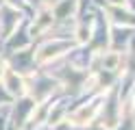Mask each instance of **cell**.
Returning <instances> with one entry per match:
<instances>
[{
    "label": "cell",
    "instance_id": "cell-2",
    "mask_svg": "<svg viewBox=\"0 0 135 130\" xmlns=\"http://www.w3.org/2000/svg\"><path fill=\"white\" fill-rule=\"evenodd\" d=\"M111 2H113V4H124L126 0H111Z\"/></svg>",
    "mask_w": 135,
    "mask_h": 130
},
{
    "label": "cell",
    "instance_id": "cell-1",
    "mask_svg": "<svg viewBox=\"0 0 135 130\" xmlns=\"http://www.w3.org/2000/svg\"><path fill=\"white\" fill-rule=\"evenodd\" d=\"M7 87H9L11 93H18V95L24 93V82H22L13 72H7Z\"/></svg>",
    "mask_w": 135,
    "mask_h": 130
}]
</instances>
